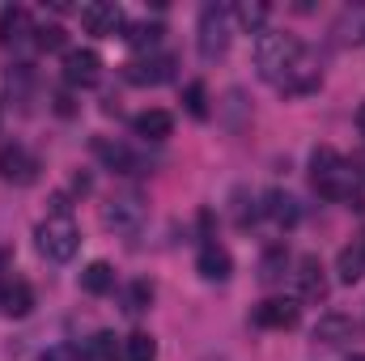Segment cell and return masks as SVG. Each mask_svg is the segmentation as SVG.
I'll list each match as a JSON object with an SVG mask.
<instances>
[{
  "label": "cell",
  "instance_id": "cell-2",
  "mask_svg": "<svg viewBox=\"0 0 365 361\" xmlns=\"http://www.w3.org/2000/svg\"><path fill=\"white\" fill-rule=\"evenodd\" d=\"M310 183L327 200H353L357 204V171L327 145L310 153Z\"/></svg>",
  "mask_w": 365,
  "mask_h": 361
},
{
  "label": "cell",
  "instance_id": "cell-28",
  "mask_svg": "<svg viewBox=\"0 0 365 361\" xmlns=\"http://www.w3.org/2000/svg\"><path fill=\"white\" fill-rule=\"evenodd\" d=\"M182 102H187V115H195V119H208V93L200 81H191L187 90H182Z\"/></svg>",
  "mask_w": 365,
  "mask_h": 361
},
{
  "label": "cell",
  "instance_id": "cell-27",
  "mask_svg": "<svg viewBox=\"0 0 365 361\" xmlns=\"http://www.w3.org/2000/svg\"><path fill=\"white\" fill-rule=\"evenodd\" d=\"M162 34H166V30H162L158 21H145V26H132V34H128V39H132L140 51H153V47L162 43Z\"/></svg>",
  "mask_w": 365,
  "mask_h": 361
},
{
  "label": "cell",
  "instance_id": "cell-1",
  "mask_svg": "<svg viewBox=\"0 0 365 361\" xmlns=\"http://www.w3.org/2000/svg\"><path fill=\"white\" fill-rule=\"evenodd\" d=\"M302 56H306V47H302L293 34L264 30V34L255 39V68H259V77L272 81V86H284V81H289V73L297 68Z\"/></svg>",
  "mask_w": 365,
  "mask_h": 361
},
{
  "label": "cell",
  "instance_id": "cell-21",
  "mask_svg": "<svg viewBox=\"0 0 365 361\" xmlns=\"http://www.w3.org/2000/svg\"><path fill=\"white\" fill-rule=\"evenodd\" d=\"M123 361H158V340L149 332H132L123 340Z\"/></svg>",
  "mask_w": 365,
  "mask_h": 361
},
{
  "label": "cell",
  "instance_id": "cell-30",
  "mask_svg": "<svg viewBox=\"0 0 365 361\" xmlns=\"http://www.w3.org/2000/svg\"><path fill=\"white\" fill-rule=\"evenodd\" d=\"M34 34H38V47H43V51H60V47H64V30H60V26H43V30H34Z\"/></svg>",
  "mask_w": 365,
  "mask_h": 361
},
{
  "label": "cell",
  "instance_id": "cell-32",
  "mask_svg": "<svg viewBox=\"0 0 365 361\" xmlns=\"http://www.w3.org/2000/svg\"><path fill=\"white\" fill-rule=\"evenodd\" d=\"M56 111H60V115H73V98H68V93H60V98H56Z\"/></svg>",
  "mask_w": 365,
  "mask_h": 361
},
{
  "label": "cell",
  "instance_id": "cell-23",
  "mask_svg": "<svg viewBox=\"0 0 365 361\" xmlns=\"http://www.w3.org/2000/svg\"><path fill=\"white\" fill-rule=\"evenodd\" d=\"M81 361H119V349H115V336L110 332H98L86 340V349H81Z\"/></svg>",
  "mask_w": 365,
  "mask_h": 361
},
{
  "label": "cell",
  "instance_id": "cell-18",
  "mask_svg": "<svg viewBox=\"0 0 365 361\" xmlns=\"http://www.w3.org/2000/svg\"><path fill=\"white\" fill-rule=\"evenodd\" d=\"M26 34H30V13H26L21 4H4V9H0V43L13 47V43H21Z\"/></svg>",
  "mask_w": 365,
  "mask_h": 361
},
{
  "label": "cell",
  "instance_id": "cell-13",
  "mask_svg": "<svg viewBox=\"0 0 365 361\" xmlns=\"http://www.w3.org/2000/svg\"><path fill=\"white\" fill-rule=\"evenodd\" d=\"M93 153H98V162H102L106 171H119V175H136V158H132V149H128L123 141L98 136V141H93Z\"/></svg>",
  "mask_w": 365,
  "mask_h": 361
},
{
  "label": "cell",
  "instance_id": "cell-7",
  "mask_svg": "<svg viewBox=\"0 0 365 361\" xmlns=\"http://www.w3.org/2000/svg\"><path fill=\"white\" fill-rule=\"evenodd\" d=\"M98 77H102V60H98V51H90V47H73V51H64V81H68V86L90 90V86H98Z\"/></svg>",
  "mask_w": 365,
  "mask_h": 361
},
{
  "label": "cell",
  "instance_id": "cell-22",
  "mask_svg": "<svg viewBox=\"0 0 365 361\" xmlns=\"http://www.w3.org/2000/svg\"><path fill=\"white\" fill-rule=\"evenodd\" d=\"M234 17H238V26H242V30H251V34H264L268 4H259V0H242V4L234 9Z\"/></svg>",
  "mask_w": 365,
  "mask_h": 361
},
{
  "label": "cell",
  "instance_id": "cell-4",
  "mask_svg": "<svg viewBox=\"0 0 365 361\" xmlns=\"http://www.w3.org/2000/svg\"><path fill=\"white\" fill-rule=\"evenodd\" d=\"M34 238H38V251H43L51 264L73 260V255H77V247H81V230H77V221H73V217H47V221L34 230Z\"/></svg>",
  "mask_w": 365,
  "mask_h": 361
},
{
  "label": "cell",
  "instance_id": "cell-10",
  "mask_svg": "<svg viewBox=\"0 0 365 361\" xmlns=\"http://www.w3.org/2000/svg\"><path fill=\"white\" fill-rule=\"evenodd\" d=\"M0 179L4 183H34L38 179V162L21 145H4L0 149Z\"/></svg>",
  "mask_w": 365,
  "mask_h": 361
},
{
  "label": "cell",
  "instance_id": "cell-12",
  "mask_svg": "<svg viewBox=\"0 0 365 361\" xmlns=\"http://www.w3.org/2000/svg\"><path fill=\"white\" fill-rule=\"evenodd\" d=\"M132 132H136L140 141H166V136L175 132V115L162 111V106H149V111H140V115L132 119Z\"/></svg>",
  "mask_w": 365,
  "mask_h": 361
},
{
  "label": "cell",
  "instance_id": "cell-19",
  "mask_svg": "<svg viewBox=\"0 0 365 361\" xmlns=\"http://www.w3.org/2000/svg\"><path fill=\"white\" fill-rule=\"evenodd\" d=\"M349 336H353V319H344V315H323V319L314 323V340H319V345H331V349H336V345H344Z\"/></svg>",
  "mask_w": 365,
  "mask_h": 361
},
{
  "label": "cell",
  "instance_id": "cell-3",
  "mask_svg": "<svg viewBox=\"0 0 365 361\" xmlns=\"http://www.w3.org/2000/svg\"><path fill=\"white\" fill-rule=\"evenodd\" d=\"M145 217H149V208H145L140 191H119V195H110L102 204V225L115 230V234H123V238H136L145 230Z\"/></svg>",
  "mask_w": 365,
  "mask_h": 361
},
{
  "label": "cell",
  "instance_id": "cell-34",
  "mask_svg": "<svg viewBox=\"0 0 365 361\" xmlns=\"http://www.w3.org/2000/svg\"><path fill=\"white\" fill-rule=\"evenodd\" d=\"M357 128H361V136H365V102L357 106Z\"/></svg>",
  "mask_w": 365,
  "mask_h": 361
},
{
  "label": "cell",
  "instance_id": "cell-6",
  "mask_svg": "<svg viewBox=\"0 0 365 361\" xmlns=\"http://www.w3.org/2000/svg\"><path fill=\"white\" fill-rule=\"evenodd\" d=\"M123 77H128L132 86H162V81L175 77V56H158V51L136 56V60L123 64Z\"/></svg>",
  "mask_w": 365,
  "mask_h": 361
},
{
  "label": "cell",
  "instance_id": "cell-20",
  "mask_svg": "<svg viewBox=\"0 0 365 361\" xmlns=\"http://www.w3.org/2000/svg\"><path fill=\"white\" fill-rule=\"evenodd\" d=\"M81 289H86V293H93V298L110 293V289H115V268H110L106 260H93L90 268L81 272Z\"/></svg>",
  "mask_w": 365,
  "mask_h": 361
},
{
  "label": "cell",
  "instance_id": "cell-17",
  "mask_svg": "<svg viewBox=\"0 0 365 361\" xmlns=\"http://www.w3.org/2000/svg\"><path fill=\"white\" fill-rule=\"evenodd\" d=\"M30 306H34L30 285H26V280H9V285H4V293H0V315H9V319H26V315H30Z\"/></svg>",
  "mask_w": 365,
  "mask_h": 361
},
{
  "label": "cell",
  "instance_id": "cell-14",
  "mask_svg": "<svg viewBox=\"0 0 365 361\" xmlns=\"http://www.w3.org/2000/svg\"><path fill=\"white\" fill-rule=\"evenodd\" d=\"M195 272L204 276V280H230V272H234V260H230V251L225 247H217V243H204L200 247V260H195Z\"/></svg>",
  "mask_w": 365,
  "mask_h": 361
},
{
  "label": "cell",
  "instance_id": "cell-26",
  "mask_svg": "<svg viewBox=\"0 0 365 361\" xmlns=\"http://www.w3.org/2000/svg\"><path fill=\"white\" fill-rule=\"evenodd\" d=\"M284 264H289L284 247H272V251L264 255V264H259V280H264V285H272V280H280V276H284Z\"/></svg>",
  "mask_w": 365,
  "mask_h": 361
},
{
  "label": "cell",
  "instance_id": "cell-11",
  "mask_svg": "<svg viewBox=\"0 0 365 361\" xmlns=\"http://www.w3.org/2000/svg\"><path fill=\"white\" fill-rule=\"evenodd\" d=\"M297 293H302V302H323L327 298V276H323V264L314 255L297 260Z\"/></svg>",
  "mask_w": 365,
  "mask_h": 361
},
{
  "label": "cell",
  "instance_id": "cell-9",
  "mask_svg": "<svg viewBox=\"0 0 365 361\" xmlns=\"http://www.w3.org/2000/svg\"><path fill=\"white\" fill-rule=\"evenodd\" d=\"M297 315H302V306H297L293 298H268V302L255 306V323L268 327V332H289V327H297Z\"/></svg>",
  "mask_w": 365,
  "mask_h": 361
},
{
  "label": "cell",
  "instance_id": "cell-31",
  "mask_svg": "<svg viewBox=\"0 0 365 361\" xmlns=\"http://www.w3.org/2000/svg\"><path fill=\"white\" fill-rule=\"evenodd\" d=\"M43 361H81V349L77 345H56V349H47Z\"/></svg>",
  "mask_w": 365,
  "mask_h": 361
},
{
  "label": "cell",
  "instance_id": "cell-33",
  "mask_svg": "<svg viewBox=\"0 0 365 361\" xmlns=\"http://www.w3.org/2000/svg\"><path fill=\"white\" fill-rule=\"evenodd\" d=\"M4 268H9V251H0V293H4V285H9V280H4Z\"/></svg>",
  "mask_w": 365,
  "mask_h": 361
},
{
  "label": "cell",
  "instance_id": "cell-25",
  "mask_svg": "<svg viewBox=\"0 0 365 361\" xmlns=\"http://www.w3.org/2000/svg\"><path fill=\"white\" fill-rule=\"evenodd\" d=\"M336 34H340L344 43H365V4H361V9H349V13L340 17Z\"/></svg>",
  "mask_w": 365,
  "mask_h": 361
},
{
  "label": "cell",
  "instance_id": "cell-29",
  "mask_svg": "<svg viewBox=\"0 0 365 361\" xmlns=\"http://www.w3.org/2000/svg\"><path fill=\"white\" fill-rule=\"evenodd\" d=\"M255 217H259L255 200H251L247 191H234V225H238V230H247V225H251Z\"/></svg>",
  "mask_w": 365,
  "mask_h": 361
},
{
  "label": "cell",
  "instance_id": "cell-16",
  "mask_svg": "<svg viewBox=\"0 0 365 361\" xmlns=\"http://www.w3.org/2000/svg\"><path fill=\"white\" fill-rule=\"evenodd\" d=\"M336 276H340L344 285H353V280H361L365 276V234H357V238L340 251V260H336Z\"/></svg>",
  "mask_w": 365,
  "mask_h": 361
},
{
  "label": "cell",
  "instance_id": "cell-5",
  "mask_svg": "<svg viewBox=\"0 0 365 361\" xmlns=\"http://www.w3.org/2000/svg\"><path fill=\"white\" fill-rule=\"evenodd\" d=\"M200 56L212 64L230 51V4H204L200 9V34H195Z\"/></svg>",
  "mask_w": 365,
  "mask_h": 361
},
{
  "label": "cell",
  "instance_id": "cell-24",
  "mask_svg": "<svg viewBox=\"0 0 365 361\" xmlns=\"http://www.w3.org/2000/svg\"><path fill=\"white\" fill-rule=\"evenodd\" d=\"M149 306H153V285L149 280H132L128 293H123V310L128 315H145Z\"/></svg>",
  "mask_w": 365,
  "mask_h": 361
},
{
  "label": "cell",
  "instance_id": "cell-35",
  "mask_svg": "<svg viewBox=\"0 0 365 361\" xmlns=\"http://www.w3.org/2000/svg\"><path fill=\"white\" fill-rule=\"evenodd\" d=\"M349 361H365V357H361V353H357V357H349Z\"/></svg>",
  "mask_w": 365,
  "mask_h": 361
},
{
  "label": "cell",
  "instance_id": "cell-15",
  "mask_svg": "<svg viewBox=\"0 0 365 361\" xmlns=\"http://www.w3.org/2000/svg\"><path fill=\"white\" fill-rule=\"evenodd\" d=\"M259 213H264V217H268L272 225H280V230H284V225H297V217H302V208H297V200H293L289 191H280V187L264 195V204H259Z\"/></svg>",
  "mask_w": 365,
  "mask_h": 361
},
{
  "label": "cell",
  "instance_id": "cell-8",
  "mask_svg": "<svg viewBox=\"0 0 365 361\" xmlns=\"http://www.w3.org/2000/svg\"><path fill=\"white\" fill-rule=\"evenodd\" d=\"M81 26L98 34V39H115L119 30H123V9L119 4H110V0H93L81 9Z\"/></svg>",
  "mask_w": 365,
  "mask_h": 361
}]
</instances>
